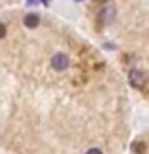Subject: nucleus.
Instances as JSON below:
<instances>
[{
    "mask_svg": "<svg viewBox=\"0 0 149 154\" xmlns=\"http://www.w3.org/2000/svg\"><path fill=\"white\" fill-rule=\"evenodd\" d=\"M114 19H115V7L114 5H106V7L99 11V14H98V21L103 24V26L112 23Z\"/></svg>",
    "mask_w": 149,
    "mask_h": 154,
    "instance_id": "nucleus-2",
    "label": "nucleus"
},
{
    "mask_svg": "<svg viewBox=\"0 0 149 154\" xmlns=\"http://www.w3.org/2000/svg\"><path fill=\"white\" fill-rule=\"evenodd\" d=\"M51 67L58 72L66 71L69 67V58H67V55H64V53H56L51 58Z\"/></svg>",
    "mask_w": 149,
    "mask_h": 154,
    "instance_id": "nucleus-3",
    "label": "nucleus"
},
{
    "mask_svg": "<svg viewBox=\"0 0 149 154\" xmlns=\"http://www.w3.org/2000/svg\"><path fill=\"white\" fill-rule=\"evenodd\" d=\"M132 149L135 152H138V154H141L143 151H144V144L141 143V141H138V143H135L133 146H132Z\"/></svg>",
    "mask_w": 149,
    "mask_h": 154,
    "instance_id": "nucleus-5",
    "label": "nucleus"
},
{
    "mask_svg": "<svg viewBox=\"0 0 149 154\" xmlns=\"http://www.w3.org/2000/svg\"><path fill=\"white\" fill-rule=\"evenodd\" d=\"M38 23H40V18H38V14H35V13H29L24 16V26H27L29 29L37 27Z\"/></svg>",
    "mask_w": 149,
    "mask_h": 154,
    "instance_id": "nucleus-4",
    "label": "nucleus"
},
{
    "mask_svg": "<svg viewBox=\"0 0 149 154\" xmlns=\"http://www.w3.org/2000/svg\"><path fill=\"white\" fill-rule=\"evenodd\" d=\"M87 154H103V152H101L99 149H96V148H91V149L87 151Z\"/></svg>",
    "mask_w": 149,
    "mask_h": 154,
    "instance_id": "nucleus-7",
    "label": "nucleus"
},
{
    "mask_svg": "<svg viewBox=\"0 0 149 154\" xmlns=\"http://www.w3.org/2000/svg\"><path fill=\"white\" fill-rule=\"evenodd\" d=\"M5 34H7V27H5L3 24H0V38H3Z\"/></svg>",
    "mask_w": 149,
    "mask_h": 154,
    "instance_id": "nucleus-6",
    "label": "nucleus"
},
{
    "mask_svg": "<svg viewBox=\"0 0 149 154\" xmlns=\"http://www.w3.org/2000/svg\"><path fill=\"white\" fill-rule=\"evenodd\" d=\"M128 82H130V85H132L133 88L141 90L147 84V74L141 69H132L128 72Z\"/></svg>",
    "mask_w": 149,
    "mask_h": 154,
    "instance_id": "nucleus-1",
    "label": "nucleus"
}]
</instances>
